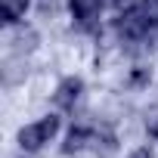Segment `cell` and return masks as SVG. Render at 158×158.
<instances>
[{"label":"cell","mask_w":158,"mask_h":158,"mask_svg":"<svg viewBox=\"0 0 158 158\" xmlns=\"http://www.w3.org/2000/svg\"><path fill=\"white\" fill-rule=\"evenodd\" d=\"M59 115H44L40 121H34V124H25L22 130H19V146H22V152H40L56 133H59Z\"/></svg>","instance_id":"cell-1"},{"label":"cell","mask_w":158,"mask_h":158,"mask_svg":"<svg viewBox=\"0 0 158 158\" xmlns=\"http://www.w3.org/2000/svg\"><path fill=\"white\" fill-rule=\"evenodd\" d=\"M106 6V0H68V13L84 34H99V19Z\"/></svg>","instance_id":"cell-2"},{"label":"cell","mask_w":158,"mask_h":158,"mask_svg":"<svg viewBox=\"0 0 158 158\" xmlns=\"http://www.w3.org/2000/svg\"><path fill=\"white\" fill-rule=\"evenodd\" d=\"M81 93H84V81L71 74V77H65V81H59V87L53 93V102L62 112H74V106L81 102Z\"/></svg>","instance_id":"cell-3"},{"label":"cell","mask_w":158,"mask_h":158,"mask_svg":"<svg viewBox=\"0 0 158 158\" xmlns=\"http://www.w3.org/2000/svg\"><path fill=\"white\" fill-rule=\"evenodd\" d=\"M28 3H31V0H3V6H0L3 22H6V25H19V19H25Z\"/></svg>","instance_id":"cell-4"},{"label":"cell","mask_w":158,"mask_h":158,"mask_svg":"<svg viewBox=\"0 0 158 158\" xmlns=\"http://www.w3.org/2000/svg\"><path fill=\"white\" fill-rule=\"evenodd\" d=\"M139 13L149 19V25H158V0H139Z\"/></svg>","instance_id":"cell-5"},{"label":"cell","mask_w":158,"mask_h":158,"mask_svg":"<svg viewBox=\"0 0 158 158\" xmlns=\"http://www.w3.org/2000/svg\"><path fill=\"white\" fill-rule=\"evenodd\" d=\"M106 3L115 6V10L121 13V10H133V6H139V0H106Z\"/></svg>","instance_id":"cell-6"},{"label":"cell","mask_w":158,"mask_h":158,"mask_svg":"<svg viewBox=\"0 0 158 158\" xmlns=\"http://www.w3.org/2000/svg\"><path fill=\"white\" fill-rule=\"evenodd\" d=\"M127 158H155V152H152L149 146H139V149H133Z\"/></svg>","instance_id":"cell-7"}]
</instances>
